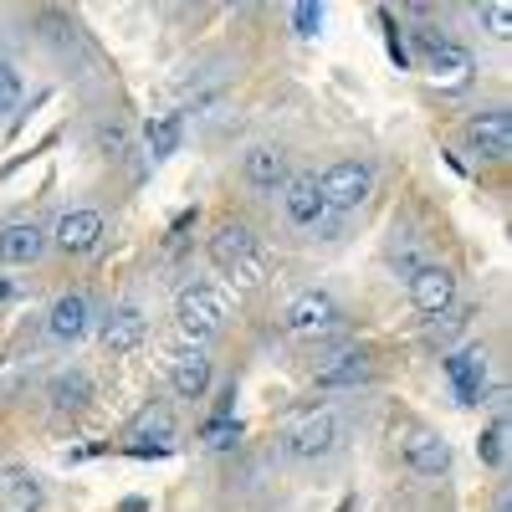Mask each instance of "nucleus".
I'll list each match as a JSON object with an SVG mask.
<instances>
[{"label": "nucleus", "mask_w": 512, "mask_h": 512, "mask_svg": "<svg viewBox=\"0 0 512 512\" xmlns=\"http://www.w3.org/2000/svg\"><path fill=\"white\" fill-rule=\"evenodd\" d=\"M210 262H216V272L241 287V292H256L267 282V256L262 246H256V231L246 221H226L216 226V236H210Z\"/></svg>", "instance_id": "nucleus-1"}, {"label": "nucleus", "mask_w": 512, "mask_h": 512, "mask_svg": "<svg viewBox=\"0 0 512 512\" xmlns=\"http://www.w3.org/2000/svg\"><path fill=\"white\" fill-rule=\"evenodd\" d=\"M410 41L420 47V67H425V77H431V88H441V93L472 88L477 62H472V52H466L461 41H451V36L436 31V26H415Z\"/></svg>", "instance_id": "nucleus-2"}, {"label": "nucleus", "mask_w": 512, "mask_h": 512, "mask_svg": "<svg viewBox=\"0 0 512 512\" xmlns=\"http://www.w3.org/2000/svg\"><path fill=\"white\" fill-rule=\"evenodd\" d=\"M287 456L292 461H323L333 456L338 446H344V415H338L333 405H313L308 415H297L287 425Z\"/></svg>", "instance_id": "nucleus-3"}, {"label": "nucleus", "mask_w": 512, "mask_h": 512, "mask_svg": "<svg viewBox=\"0 0 512 512\" xmlns=\"http://www.w3.org/2000/svg\"><path fill=\"white\" fill-rule=\"evenodd\" d=\"M231 318V303H226V292H216L210 282H195L180 292V303H175V328L190 338V344L200 349L205 338H216Z\"/></svg>", "instance_id": "nucleus-4"}, {"label": "nucleus", "mask_w": 512, "mask_h": 512, "mask_svg": "<svg viewBox=\"0 0 512 512\" xmlns=\"http://www.w3.org/2000/svg\"><path fill=\"white\" fill-rule=\"evenodd\" d=\"M338 323H344V308H338L333 292H323V287L297 292L292 303L282 308V328H287L292 338H303V344H318V338H328Z\"/></svg>", "instance_id": "nucleus-5"}, {"label": "nucleus", "mask_w": 512, "mask_h": 512, "mask_svg": "<svg viewBox=\"0 0 512 512\" xmlns=\"http://www.w3.org/2000/svg\"><path fill=\"white\" fill-rule=\"evenodd\" d=\"M318 190H323V205L349 216V210H364V200L374 195V169L364 159H338L318 175Z\"/></svg>", "instance_id": "nucleus-6"}, {"label": "nucleus", "mask_w": 512, "mask_h": 512, "mask_svg": "<svg viewBox=\"0 0 512 512\" xmlns=\"http://www.w3.org/2000/svg\"><path fill=\"white\" fill-rule=\"evenodd\" d=\"M395 446H400V461L410 466L415 477H446L451 472V446H446L441 431H431V425H420V420L400 425Z\"/></svg>", "instance_id": "nucleus-7"}, {"label": "nucleus", "mask_w": 512, "mask_h": 512, "mask_svg": "<svg viewBox=\"0 0 512 512\" xmlns=\"http://www.w3.org/2000/svg\"><path fill=\"white\" fill-rule=\"evenodd\" d=\"M287 180H292V169H287V149H282V144H251V149L241 154V185H246L251 195L272 200V195H282Z\"/></svg>", "instance_id": "nucleus-8"}, {"label": "nucleus", "mask_w": 512, "mask_h": 512, "mask_svg": "<svg viewBox=\"0 0 512 512\" xmlns=\"http://www.w3.org/2000/svg\"><path fill=\"white\" fill-rule=\"evenodd\" d=\"M466 154H477L482 164H502L512 154V113L507 108H487L466 123Z\"/></svg>", "instance_id": "nucleus-9"}, {"label": "nucleus", "mask_w": 512, "mask_h": 512, "mask_svg": "<svg viewBox=\"0 0 512 512\" xmlns=\"http://www.w3.org/2000/svg\"><path fill=\"white\" fill-rule=\"evenodd\" d=\"M410 303H415L420 318H441V313H451V308H456V277H451V267L425 262V267L410 277Z\"/></svg>", "instance_id": "nucleus-10"}, {"label": "nucleus", "mask_w": 512, "mask_h": 512, "mask_svg": "<svg viewBox=\"0 0 512 512\" xmlns=\"http://www.w3.org/2000/svg\"><path fill=\"white\" fill-rule=\"evenodd\" d=\"M282 216H287V226H297V231H313V226H323L328 205H323L318 175H292V180L282 185Z\"/></svg>", "instance_id": "nucleus-11"}, {"label": "nucleus", "mask_w": 512, "mask_h": 512, "mask_svg": "<svg viewBox=\"0 0 512 512\" xmlns=\"http://www.w3.org/2000/svg\"><path fill=\"white\" fill-rule=\"evenodd\" d=\"M103 231H108V221L98 216V210H67V216L57 221V231H52V241L67 256H88V251L103 246Z\"/></svg>", "instance_id": "nucleus-12"}, {"label": "nucleus", "mask_w": 512, "mask_h": 512, "mask_svg": "<svg viewBox=\"0 0 512 512\" xmlns=\"http://www.w3.org/2000/svg\"><path fill=\"white\" fill-rule=\"evenodd\" d=\"M210 379H216V364H210V354L195 349V344L169 359V384H175V395H180V400H205Z\"/></svg>", "instance_id": "nucleus-13"}, {"label": "nucleus", "mask_w": 512, "mask_h": 512, "mask_svg": "<svg viewBox=\"0 0 512 512\" xmlns=\"http://www.w3.org/2000/svg\"><path fill=\"white\" fill-rule=\"evenodd\" d=\"M47 400H52L57 415H82V410L98 400V384H93L88 369H57L47 379Z\"/></svg>", "instance_id": "nucleus-14"}, {"label": "nucleus", "mask_w": 512, "mask_h": 512, "mask_svg": "<svg viewBox=\"0 0 512 512\" xmlns=\"http://www.w3.org/2000/svg\"><path fill=\"white\" fill-rule=\"evenodd\" d=\"M47 251V231L36 221H6L0 226V262L6 267H36Z\"/></svg>", "instance_id": "nucleus-15"}, {"label": "nucleus", "mask_w": 512, "mask_h": 512, "mask_svg": "<svg viewBox=\"0 0 512 512\" xmlns=\"http://www.w3.org/2000/svg\"><path fill=\"white\" fill-rule=\"evenodd\" d=\"M93 328V303H88V292H62L52 313H47V333L57 338V344H77L82 333Z\"/></svg>", "instance_id": "nucleus-16"}, {"label": "nucleus", "mask_w": 512, "mask_h": 512, "mask_svg": "<svg viewBox=\"0 0 512 512\" xmlns=\"http://www.w3.org/2000/svg\"><path fill=\"white\" fill-rule=\"evenodd\" d=\"M144 338H149V323L134 303L108 308V318H103V349L108 354H134V349H144Z\"/></svg>", "instance_id": "nucleus-17"}, {"label": "nucleus", "mask_w": 512, "mask_h": 512, "mask_svg": "<svg viewBox=\"0 0 512 512\" xmlns=\"http://www.w3.org/2000/svg\"><path fill=\"white\" fill-rule=\"evenodd\" d=\"M369 374H374V359L364 349H338L328 364L313 369V379L323 384V390H359Z\"/></svg>", "instance_id": "nucleus-18"}, {"label": "nucleus", "mask_w": 512, "mask_h": 512, "mask_svg": "<svg viewBox=\"0 0 512 512\" xmlns=\"http://www.w3.org/2000/svg\"><path fill=\"white\" fill-rule=\"evenodd\" d=\"M128 441L144 446V451H164L169 441H175V410L169 405H144L134 415V425H128Z\"/></svg>", "instance_id": "nucleus-19"}, {"label": "nucleus", "mask_w": 512, "mask_h": 512, "mask_svg": "<svg viewBox=\"0 0 512 512\" xmlns=\"http://www.w3.org/2000/svg\"><path fill=\"white\" fill-rule=\"evenodd\" d=\"M446 374H451V384H456L461 405H477V400H482V384H487V354H477V349L446 354Z\"/></svg>", "instance_id": "nucleus-20"}, {"label": "nucleus", "mask_w": 512, "mask_h": 512, "mask_svg": "<svg viewBox=\"0 0 512 512\" xmlns=\"http://www.w3.org/2000/svg\"><path fill=\"white\" fill-rule=\"evenodd\" d=\"M0 512H41V482L31 472H6V482H0Z\"/></svg>", "instance_id": "nucleus-21"}, {"label": "nucleus", "mask_w": 512, "mask_h": 512, "mask_svg": "<svg viewBox=\"0 0 512 512\" xmlns=\"http://www.w3.org/2000/svg\"><path fill=\"white\" fill-rule=\"evenodd\" d=\"M180 134H185L180 113H159V118H149V128H144V139H149V154H154V159H169V154L180 149Z\"/></svg>", "instance_id": "nucleus-22"}, {"label": "nucleus", "mask_w": 512, "mask_h": 512, "mask_svg": "<svg viewBox=\"0 0 512 512\" xmlns=\"http://www.w3.org/2000/svg\"><path fill=\"white\" fill-rule=\"evenodd\" d=\"M384 256H390V267H395L405 282L425 267V262H420V246H415V231H395V236H390V246H384Z\"/></svg>", "instance_id": "nucleus-23"}, {"label": "nucleus", "mask_w": 512, "mask_h": 512, "mask_svg": "<svg viewBox=\"0 0 512 512\" xmlns=\"http://www.w3.org/2000/svg\"><path fill=\"white\" fill-rule=\"evenodd\" d=\"M98 154L103 159H128L134 154V134H128V123H98Z\"/></svg>", "instance_id": "nucleus-24"}, {"label": "nucleus", "mask_w": 512, "mask_h": 512, "mask_svg": "<svg viewBox=\"0 0 512 512\" xmlns=\"http://www.w3.org/2000/svg\"><path fill=\"white\" fill-rule=\"evenodd\" d=\"M466 323H472V313H441V318H431V328H425V338L441 349V354H451V344H456V333H466Z\"/></svg>", "instance_id": "nucleus-25"}, {"label": "nucleus", "mask_w": 512, "mask_h": 512, "mask_svg": "<svg viewBox=\"0 0 512 512\" xmlns=\"http://www.w3.org/2000/svg\"><path fill=\"white\" fill-rule=\"evenodd\" d=\"M477 456H482L487 466H502V461H507V415H497V420L487 425V431H482Z\"/></svg>", "instance_id": "nucleus-26"}, {"label": "nucleus", "mask_w": 512, "mask_h": 512, "mask_svg": "<svg viewBox=\"0 0 512 512\" xmlns=\"http://www.w3.org/2000/svg\"><path fill=\"white\" fill-rule=\"evenodd\" d=\"M21 93H26V82H21V67L0 57V118H6V113H11L16 103H21Z\"/></svg>", "instance_id": "nucleus-27"}, {"label": "nucleus", "mask_w": 512, "mask_h": 512, "mask_svg": "<svg viewBox=\"0 0 512 512\" xmlns=\"http://www.w3.org/2000/svg\"><path fill=\"white\" fill-rule=\"evenodd\" d=\"M477 21H482L497 41L512 36V6H502V0H492V6H477Z\"/></svg>", "instance_id": "nucleus-28"}, {"label": "nucleus", "mask_w": 512, "mask_h": 512, "mask_svg": "<svg viewBox=\"0 0 512 512\" xmlns=\"http://www.w3.org/2000/svg\"><path fill=\"white\" fill-rule=\"evenodd\" d=\"M236 436H241V425H231V415H216V420L205 425V446H210V451L236 446Z\"/></svg>", "instance_id": "nucleus-29"}, {"label": "nucleus", "mask_w": 512, "mask_h": 512, "mask_svg": "<svg viewBox=\"0 0 512 512\" xmlns=\"http://www.w3.org/2000/svg\"><path fill=\"white\" fill-rule=\"evenodd\" d=\"M292 26H297V36H318V26H323V6H313V0L292 6Z\"/></svg>", "instance_id": "nucleus-30"}, {"label": "nucleus", "mask_w": 512, "mask_h": 512, "mask_svg": "<svg viewBox=\"0 0 512 512\" xmlns=\"http://www.w3.org/2000/svg\"><path fill=\"white\" fill-rule=\"evenodd\" d=\"M11 292H16L11 282H0V303H11Z\"/></svg>", "instance_id": "nucleus-31"}, {"label": "nucleus", "mask_w": 512, "mask_h": 512, "mask_svg": "<svg viewBox=\"0 0 512 512\" xmlns=\"http://www.w3.org/2000/svg\"><path fill=\"white\" fill-rule=\"evenodd\" d=\"M497 512H512V502H507V492H502V497H497Z\"/></svg>", "instance_id": "nucleus-32"}]
</instances>
